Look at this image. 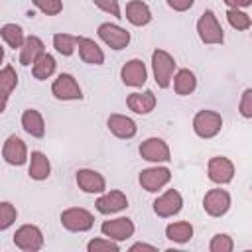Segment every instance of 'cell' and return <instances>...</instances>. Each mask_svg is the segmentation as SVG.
I'll return each mask as SVG.
<instances>
[{
	"label": "cell",
	"instance_id": "6da1fadb",
	"mask_svg": "<svg viewBox=\"0 0 252 252\" xmlns=\"http://www.w3.org/2000/svg\"><path fill=\"white\" fill-rule=\"evenodd\" d=\"M152 69H154V79L159 89H167L175 71V59L165 51V49H154L152 53Z\"/></svg>",
	"mask_w": 252,
	"mask_h": 252
},
{
	"label": "cell",
	"instance_id": "7a4b0ae2",
	"mask_svg": "<svg viewBox=\"0 0 252 252\" xmlns=\"http://www.w3.org/2000/svg\"><path fill=\"white\" fill-rule=\"evenodd\" d=\"M197 33H199L201 41L207 45H217V43H222V39H224L222 28L211 10H205L201 14V18L197 20Z\"/></svg>",
	"mask_w": 252,
	"mask_h": 252
},
{
	"label": "cell",
	"instance_id": "3957f363",
	"mask_svg": "<svg viewBox=\"0 0 252 252\" xmlns=\"http://www.w3.org/2000/svg\"><path fill=\"white\" fill-rule=\"evenodd\" d=\"M61 224L71 232H87L93 228L94 217L83 207H71L61 213Z\"/></svg>",
	"mask_w": 252,
	"mask_h": 252
},
{
	"label": "cell",
	"instance_id": "277c9868",
	"mask_svg": "<svg viewBox=\"0 0 252 252\" xmlns=\"http://www.w3.org/2000/svg\"><path fill=\"white\" fill-rule=\"evenodd\" d=\"M222 128V116L215 110H199L193 118V130L199 138H213Z\"/></svg>",
	"mask_w": 252,
	"mask_h": 252
},
{
	"label": "cell",
	"instance_id": "5b68a950",
	"mask_svg": "<svg viewBox=\"0 0 252 252\" xmlns=\"http://www.w3.org/2000/svg\"><path fill=\"white\" fill-rule=\"evenodd\" d=\"M51 93L59 100H81L83 98V93H81V87H79L77 79L73 75H69V73H61L53 81Z\"/></svg>",
	"mask_w": 252,
	"mask_h": 252
},
{
	"label": "cell",
	"instance_id": "8992f818",
	"mask_svg": "<svg viewBox=\"0 0 252 252\" xmlns=\"http://www.w3.org/2000/svg\"><path fill=\"white\" fill-rule=\"evenodd\" d=\"M181 207H183V197L177 189H167L154 201V213L161 219H169V217L177 215L181 211Z\"/></svg>",
	"mask_w": 252,
	"mask_h": 252
},
{
	"label": "cell",
	"instance_id": "52a82bcc",
	"mask_svg": "<svg viewBox=\"0 0 252 252\" xmlns=\"http://www.w3.org/2000/svg\"><path fill=\"white\" fill-rule=\"evenodd\" d=\"M14 244L20 250L26 252H35L43 246V232L35 226V224H24L16 230L14 234Z\"/></svg>",
	"mask_w": 252,
	"mask_h": 252
},
{
	"label": "cell",
	"instance_id": "ba28073f",
	"mask_svg": "<svg viewBox=\"0 0 252 252\" xmlns=\"http://www.w3.org/2000/svg\"><path fill=\"white\" fill-rule=\"evenodd\" d=\"M98 37H100L110 49H116V51L124 49V47L130 43V33H128L124 28H120V26H116V24H110V22H104V24L98 26Z\"/></svg>",
	"mask_w": 252,
	"mask_h": 252
},
{
	"label": "cell",
	"instance_id": "9c48e42d",
	"mask_svg": "<svg viewBox=\"0 0 252 252\" xmlns=\"http://www.w3.org/2000/svg\"><path fill=\"white\" fill-rule=\"evenodd\" d=\"M169 179H171V171H169L167 167H158V165H156V167L142 169V171H140V177H138L142 189H146L148 193L159 191L163 185L169 183Z\"/></svg>",
	"mask_w": 252,
	"mask_h": 252
},
{
	"label": "cell",
	"instance_id": "30bf717a",
	"mask_svg": "<svg viewBox=\"0 0 252 252\" xmlns=\"http://www.w3.org/2000/svg\"><path fill=\"white\" fill-rule=\"evenodd\" d=\"M2 158L10 165H24L28 161V148H26L24 140L16 134L8 136L2 146Z\"/></svg>",
	"mask_w": 252,
	"mask_h": 252
},
{
	"label": "cell",
	"instance_id": "8fae6325",
	"mask_svg": "<svg viewBox=\"0 0 252 252\" xmlns=\"http://www.w3.org/2000/svg\"><path fill=\"white\" fill-rule=\"evenodd\" d=\"M203 209L211 217H222L230 209V195L224 189H211L203 197Z\"/></svg>",
	"mask_w": 252,
	"mask_h": 252
},
{
	"label": "cell",
	"instance_id": "7c38bea8",
	"mask_svg": "<svg viewBox=\"0 0 252 252\" xmlns=\"http://www.w3.org/2000/svg\"><path fill=\"white\" fill-rule=\"evenodd\" d=\"M100 232L110 238V240H126L134 234V222L128 219V217H118V219H112V220H104L100 224Z\"/></svg>",
	"mask_w": 252,
	"mask_h": 252
},
{
	"label": "cell",
	"instance_id": "4fadbf2b",
	"mask_svg": "<svg viewBox=\"0 0 252 252\" xmlns=\"http://www.w3.org/2000/svg\"><path fill=\"white\" fill-rule=\"evenodd\" d=\"M140 156L146 159V161H154V163H159V161H169L171 159V154H169V146L161 140V138H148L140 144Z\"/></svg>",
	"mask_w": 252,
	"mask_h": 252
},
{
	"label": "cell",
	"instance_id": "5bb4252c",
	"mask_svg": "<svg viewBox=\"0 0 252 252\" xmlns=\"http://www.w3.org/2000/svg\"><path fill=\"white\" fill-rule=\"evenodd\" d=\"M209 179L213 183H219V185H224V183H230L232 177H234V165L228 158H222V156H215L209 159Z\"/></svg>",
	"mask_w": 252,
	"mask_h": 252
},
{
	"label": "cell",
	"instance_id": "9a60e30c",
	"mask_svg": "<svg viewBox=\"0 0 252 252\" xmlns=\"http://www.w3.org/2000/svg\"><path fill=\"white\" fill-rule=\"evenodd\" d=\"M120 79L128 87H142L148 81V69L142 59H130L120 69Z\"/></svg>",
	"mask_w": 252,
	"mask_h": 252
},
{
	"label": "cell",
	"instance_id": "2e32d148",
	"mask_svg": "<svg viewBox=\"0 0 252 252\" xmlns=\"http://www.w3.org/2000/svg\"><path fill=\"white\" fill-rule=\"evenodd\" d=\"M94 207L102 215H114V213H120V211H124L128 207V197L122 191L114 189V191H108V193L100 195L96 199Z\"/></svg>",
	"mask_w": 252,
	"mask_h": 252
},
{
	"label": "cell",
	"instance_id": "e0dca14e",
	"mask_svg": "<svg viewBox=\"0 0 252 252\" xmlns=\"http://www.w3.org/2000/svg\"><path fill=\"white\" fill-rule=\"evenodd\" d=\"M75 179H77L79 189L85 193H104V189H106L104 177L94 169H79Z\"/></svg>",
	"mask_w": 252,
	"mask_h": 252
},
{
	"label": "cell",
	"instance_id": "ac0fdd59",
	"mask_svg": "<svg viewBox=\"0 0 252 252\" xmlns=\"http://www.w3.org/2000/svg\"><path fill=\"white\" fill-rule=\"evenodd\" d=\"M106 126L108 130L116 136V138H122V140H130L136 136L138 132V126L132 118L124 116V114H110L108 120H106Z\"/></svg>",
	"mask_w": 252,
	"mask_h": 252
},
{
	"label": "cell",
	"instance_id": "d6986e66",
	"mask_svg": "<svg viewBox=\"0 0 252 252\" xmlns=\"http://www.w3.org/2000/svg\"><path fill=\"white\" fill-rule=\"evenodd\" d=\"M77 47H79V57L85 63H89V65H102L104 63V53L98 47V43H94V39L77 35Z\"/></svg>",
	"mask_w": 252,
	"mask_h": 252
},
{
	"label": "cell",
	"instance_id": "ffe728a7",
	"mask_svg": "<svg viewBox=\"0 0 252 252\" xmlns=\"http://www.w3.org/2000/svg\"><path fill=\"white\" fill-rule=\"evenodd\" d=\"M126 104L136 114H148V112H152L156 108V94H154V91L132 93V94H128Z\"/></svg>",
	"mask_w": 252,
	"mask_h": 252
},
{
	"label": "cell",
	"instance_id": "44dd1931",
	"mask_svg": "<svg viewBox=\"0 0 252 252\" xmlns=\"http://www.w3.org/2000/svg\"><path fill=\"white\" fill-rule=\"evenodd\" d=\"M41 53H45V45L37 35H28L20 47V63L22 65H32Z\"/></svg>",
	"mask_w": 252,
	"mask_h": 252
},
{
	"label": "cell",
	"instance_id": "7402d4cb",
	"mask_svg": "<svg viewBox=\"0 0 252 252\" xmlns=\"http://www.w3.org/2000/svg\"><path fill=\"white\" fill-rule=\"evenodd\" d=\"M132 26H146L152 22V12L146 2L142 0H130L126 4V16H124Z\"/></svg>",
	"mask_w": 252,
	"mask_h": 252
},
{
	"label": "cell",
	"instance_id": "603a6c76",
	"mask_svg": "<svg viewBox=\"0 0 252 252\" xmlns=\"http://www.w3.org/2000/svg\"><path fill=\"white\" fill-rule=\"evenodd\" d=\"M22 128L30 136H33V138H43L45 136V120L39 114V110H35V108L24 110V114H22Z\"/></svg>",
	"mask_w": 252,
	"mask_h": 252
},
{
	"label": "cell",
	"instance_id": "cb8c5ba5",
	"mask_svg": "<svg viewBox=\"0 0 252 252\" xmlns=\"http://www.w3.org/2000/svg\"><path fill=\"white\" fill-rule=\"evenodd\" d=\"M51 173V163L47 159V156L43 152H32L30 156V167H28V175L35 181H43L47 179Z\"/></svg>",
	"mask_w": 252,
	"mask_h": 252
},
{
	"label": "cell",
	"instance_id": "d4e9b609",
	"mask_svg": "<svg viewBox=\"0 0 252 252\" xmlns=\"http://www.w3.org/2000/svg\"><path fill=\"white\" fill-rule=\"evenodd\" d=\"M55 59H53V55H49V53H41L33 63H32V73H33V77L37 79V81H45V79H49L53 73H55Z\"/></svg>",
	"mask_w": 252,
	"mask_h": 252
},
{
	"label": "cell",
	"instance_id": "484cf974",
	"mask_svg": "<svg viewBox=\"0 0 252 252\" xmlns=\"http://www.w3.org/2000/svg\"><path fill=\"white\" fill-rule=\"evenodd\" d=\"M195 87H197V79H195L193 71H189V69H179V71L175 73V77H173V89H175L177 94L187 96V94H191V93L195 91Z\"/></svg>",
	"mask_w": 252,
	"mask_h": 252
},
{
	"label": "cell",
	"instance_id": "4316f807",
	"mask_svg": "<svg viewBox=\"0 0 252 252\" xmlns=\"http://www.w3.org/2000/svg\"><path fill=\"white\" fill-rule=\"evenodd\" d=\"M165 236L173 242H189L191 236H193V226L191 222H185V220H177V222H169L165 226Z\"/></svg>",
	"mask_w": 252,
	"mask_h": 252
},
{
	"label": "cell",
	"instance_id": "83f0119b",
	"mask_svg": "<svg viewBox=\"0 0 252 252\" xmlns=\"http://www.w3.org/2000/svg\"><path fill=\"white\" fill-rule=\"evenodd\" d=\"M16 87H18L16 69H14L12 65L2 67V69H0V96H2V98H8Z\"/></svg>",
	"mask_w": 252,
	"mask_h": 252
},
{
	"label": "cell",
	"instance_id": "f1b7e54d",
	"mask_svg": "<svg viewBox=\"0 0 252 252\" xmlns=\"http://www.w3.org/2000/svg\"><path fill=\"white\" fill-rule=\"evenodd\" d=\"M0 35H2V39L12 47V49H16V47H22V43H24V30L18 26V24H4L2 26V30H0Z\"/></svg>",
	"mask_w": 252,
	"mask_h": 252
},
{
	"label": "cell",
	"instance_id": "f546056e",
	"mask_svg": "<svg viewBox=\"0 0 252 252\" xmlns=\"http://www.w3.org/2000/svg\"><path fill=\"white\" fill-rule=\"evenodd\" d=\"M53 47H55L61 55L69 57V55H73L75 49H77V35H71V33H55V35H53Z\"/></svg>",
	"mask_w": 252,
	"mask_h": 252
},
{
	"label": "cell",
	"instance_id": "4dcf8cb0",
	"mask_svg": "<svg viewBox=\"0 0 252 252\" xmlns=\"http://www.w3.org/2000/svg\"><path fill=\"white\" fill-rule=\"evenodd\" d=\"M226 20H228V24L234 28V30H238V32H244V30H248L250 28V16L248 14H244V12H240L238 8H230L228 12H226Z\"/></svg>",
	"mask_w": 252,
	"mask_h": 252
},
{
	"label": "cell",
	"instance_id": "1f68e13d",
	"mask_svg": "<svg viewBox=\"0 0 252 252\" xmlns=\"http://www.w3.org/2000/svg\"><path fill=\"white\" fill-rule=\"evenodd\" d=\"M16 217H18L16 207L12 203H8V201H2L0 203V230L10 228L16 222Z\"/></svg>",
	"mask_w": 252,
	"mask_h": 252
},
{
	"label": "cell",
	"instance_id": "d6a6232c",
	"mask_svg": "<svg viewBox=\"0 0 252 252\" xmlns=\"http://www.w3.org/2000/svg\"><path fill=\"white\" fill-rule=\"evenodd\" d=\"M232 248H234V242L228 234H215L211 238V244H209L211 252H230Z\"/></svg>",
	"mask_w": 252,
	"mask_h": 252
},
{
	"label": "cell",
	"instance_id": "836d02e7",
	"mask_svg": "<svg viewBox=\"0 0 252 252\" xmlns=\"http://www.w3.org/2000/svg\"><path fill=\"white\" fill-rule=\"evenodd\" d=\"M32 2L45 16H57L63 10V2L61 0H32Z\"/></svg>",
	"mask_w": 252,
	"mask_h": 252
},
{
	"label": "cell",
	"instance_id": "e575fe53",
	"mask_svg": "<svg viewBox=\"0 0 252 252\" xmlns=\"http://www.w3.org/2000/svg\"><path fill=\"white\" fill-rule=\"evenodd\" d=\"M87 250L89 252H100V250H110V252H118V244L114 242V240H110V238H94V240H91L89 244H87Z\"/></svg>",
	"mask_w": 252,
	"mask_h": 252
},
{
	"label": "cell",
	"instance_id": "d590c367",
	"mask_svg": "<svg viewBox=\"0 0 252 252\" xmlns=\"http://www.w3.org/2000/svg\"><path fill=\"white\" fill-rule=\"evenodd\" d=\"M94 6H98L102 12L114 16V18H124L122 12H120V6H118V0H93Z\"/></svg>",
	"mask_w": 252,
	"mask_h": 252
},
{
	"label": "cell",
	"instance_id": "8d00e7d4",
	"mask_svg": "<svg viewBox=\"0 0 252 252\" xmlns=\"http://www.w3.org/2000/svg\"><path fill=\"white\" fill-rule=\"evenodd\" d=\"M240 114L244 118H252V89H246L240 98Z\"/></svg>",
	"mask_w": 252,
	"mask_h": 252
},
{
	"label": "cell",
	"instance_id": "74e56055",
	"mask_svg": "<svg viewBox=\"0 0 252 252\" xmlns=\"http://www.w3.org/2000/svg\"><path fill=\"white\" fill-rule=\"evenodd\" d=\"M193 2L195 0H167V6L173 8L175 12H185V10H189L193 6Z\"/></svg>",
	"mask_w": 252,
	"mask_h": 252
},
{
	"label": "cell",
	"instance_id": "f35d334b",
	"mask_svg": "<svg viewBox=\"0 0 252 252\" xmlns=\"http://www.w3.org/2000/svg\"><path fill=\"white\" fill-rule=\"evenodd\" d=\"M224 4L228 8H246L252 4V0H224Z\"/></svg>",
	"mask_w": 252,
	"mask_h": 252
},
{
	"label": "cell",
	"instance_id": "ab89813d",
	"mask_svg": "<svg viewBox=\"0 0 252 252\" xmlns=\"http://www.w3.org/2000/svg\"><path fill=\"white\" fill-rule=\"evenodd\" d=\"M132 252H136V250H148V252H156L158 248L156 246H152V244H144V242H136V244H132V248H130Z\"/></svg>",
	"mask_w": 252,
	"mask_h": 252
},
{
	"label": "cell",
	"instance_id": "60d3db41",
	"mask_svg": "<svg viewBox=\"0 0 252 252\" xmlns=\"http://www.w3.org/2000/svg\"><path fill=\"white\" fill-rule=\"evenodd\" d=\"M6 100H8V98H2V96H0V114L6 110Z\"/></svg>",
	"mask_w": 252,
	"mask_h": 252
},
{
	"label": "cell",
	"instance_id": "b9f144b4",
	"mask_svg": "<svg viewBox=\"0 0 252 252\" xmlns=\"http://www.w3.org/2000/svg\"><path fill=\"white\" fill-rule=\"evenodd\" d=\"M2 59H4V47L0 45V63H2Z\"/></svg>",
	"mask_w": 252,
	"mask_h": 252
}]
</instances>
